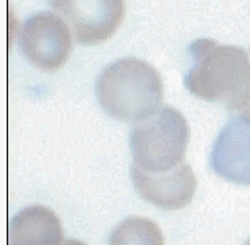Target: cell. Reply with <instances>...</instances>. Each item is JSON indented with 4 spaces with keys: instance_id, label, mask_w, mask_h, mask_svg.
<instances>
[{
    "instance_id": "1",
    "label": "cell",
    "mask_w": 250,
    "mask_h": 245,
    "mask_svg": "<svg viewBox=\"0 0 250 245\" xmlns=\"http://www.w3.org/2000/svg\"><path fill=\"white\" fill-rule=\"evenodd\" d=\"M96 97L106 113L124 123L140 124L162 109L163 78L140 58H121L105 66L96 81Z\"/></svg>"
},
{
    "instance_id": "2",
    "label": "cell",
    "mask_w": 250,
    "mask_h": 245,
    "mask_svg": "<svg viewBox=\"0 0 250 245\" xmlns=\"http://www.w3.org/2000/svg\"><path fill=\"white\" fill-rule=\"evenodd\" d=\"M188 53L192 64L185 77L187 90L205 101L241 108L249 93V69L244 51L201 38L190 45Z\"/></svg>"
},
{
    "instance_id": "3",
    "label": "cell",
    "mask_w": 250,
    "mask_h": 245,
    "mask_svg": "<svg viewBox=\"0 0 250 245\" xmlns=\"http://www.w3.org/2000/svg\"><path fill=\"white\" fill-rule=\"evenodd\" d=\"M190 126L183 114L172 107H164L152 119L132 130L133 164L151 174H164L183 164L190 142Z\"/></svg>"
},
{
    "instance_id": "4",
    "label": "cell",
    "mask_w": 250,
    "mask_h": 245,
    "mask_svg": "<svg viewBox=\"0 0 250 245\" xmlns=\"http://www.w3.org/2000/svg\"><path fill=\"white\" fill-rule=\"evenodd\" d=\"M19 46L33 66L44 71L60 70L73 49L70 27L54 12H38L23 23Z\"/></svg>"
},
{
    "instance_id": "5",
    "label": "cell",
    "mask_w": 250,
    "mask_h": 245,
    "mask_svg": "<svg viewBox=\"0 0 250 245\" xmlns=\"http://www.w3.org/2000/svg\"><path fill=\"white\" fill-rule=\"evenodd\" d=\"M50 4L85 46L112 38L125 15V0H50Z\"/></svg>"
},
{
    "instance_id": "6",
    "label": "cell",
    "mask_w": 250,
    "mask_h": 245,
    "mask_svg": "<svg viewBox=\"0 0 250 245\" xmlns=\"http://www.w3.org/2000/svg\"><path fill=\"white\" fill-rule=\"evenodd\" d=\"M131 178L144 201L164 210H179L187 206L198 187L196 177L188 163L164 174H151L132 164Z\"/></svg>"
},
{
    "instance_id": "7",
    "label": "cell",
    "mask_w": 250,
    "mask_h": 245,
    "mask_svg": "<svg viewBox=\"0 0 250 245\" xmlns=\"http://www.w3.org/2000/svg\"><path fill=\"white\" fill-rule=\"evenodd\" d=\"M210 166L219 178L250 186V126L241 116L230 120L218 134Z\"/></svg>"
},
{
    "instance_id": "8",
    "label": "cell",
    "mask_w": 250,
    "mask_h": 245,
    "mask_svg": "<svg viewBox=\"0 0 250 245\" xmlns=\"http://www.w3.org/2000/svg\"><path fill=\"white\" fill-rule=\"evenodd\" d=\"M63 229L54 210L31 205L14 216L8 226V245H62Z\"/></svg>"
},
{
    "instance_id": "9",
    "label": "cell",
    "mask_w": 250,
    "mask_h": 245,
    "mask_svg": "<svg viewBox=\"0 0 250 245\" xmlns=\"http://www.w3.org/2000/svg\"><path fill=\"white\" fill-rule=\"evenodd\" d=\"M109 245H166V241L162 229L153 220L131 216L112 230Z\"/></svg>"
},
{
    "instance_id": "10",
    "label": "cell",
    "mask_w": 250,
    "mask_h": 245,
    "mask_svg": "<svg viewBox=\"0 0 250 245\" xmlns=\"http://www.w3.org/2000/svg\"><path fill=\"white\" fill-rule=\"evenodd\" d=\"M62 245H86L85 243H82V241H80V240H76V239H69L66 240L65 243Z\"/></svg>"
}]
</instances>
